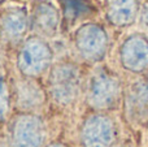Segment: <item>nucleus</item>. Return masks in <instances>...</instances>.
<instances>
[{"label":"nucleus","instance_id":"nucleus-10","mask_svg":"<svg viewBox=\"0 0 148 147\" xmlns=\"http://www.w3.org/2000/svg\"><path fill=\"white\" fill-rule=\"evenodd\" d=\"M125 111L129 121L143 126L148 124V82L136 81L129 87L125 98Z\"/></svg>","mask_w":148,"mask_h":147},{"label":"nucleus","instance_id":"nucleus-2","mask_svg":"<svg viewBox=\"0 0 148 147\" xmlns=\"http://www.w3.org/2000/svg\"><path fill=\"white\" fill-rule=\"evenodd\" d=\"M55 52L49 42L34 34L21 43L17 54V69L22 77L38 78L51 69Z\"/></svg>","mask_w":148,"mask_h":147},{"label":"nucleus","instance_id":"nucleus-15","mask_svg":"<svg viewBox=\"0 0 148 147\" xmlns=\"http://www.w3.org/2000/svg\"><path fill=\"white\" fill-rule=\"evenodd\" d=\"M139 23L146 31H148V1H146L140 8L139 12Z\"/></svg>","mask_w":148,"mask_h":147},{"label":"nucleus","instance_id":"nucleus-14","mask_svg":"<svg viewBox=\"0 0 148 147\" xmlns=\"http://www.w3.org/2000/svg\"><path fill=\"white\" fill-rule=\"evenodd\" d=\"M10 108V93L7 82L0 78V121L5 119Z\"/></svg>","mask_w":148,"mask_h":147},{"label":"nucleus","instance_id":"nucleus-12","mask_svg":"<svg viewBox=\"0 0 148 147\" xmlns=\"http://www.w3.org/2000/svg\"><path fill=\"white\" fill-rule=\"evenodd\" d=\"M16 103L20 109L25 112H33L39 109L44 103V91L35 82V78L22 77L16 82Z\"/></svg>","mask_w":148,"mask_h":147},{"label":"nucleus","instance_id":"nucleus-3","mask_svg":"<svg viewBox=\"0 0 148 147\" xmlns=\"http://www.w3.org/2000/svg\"><path fill=\"white\" fill-rule=\"evenodd\" d=\"M122 95V86L118 76L108 68L94 70L87 83L86 100L96 111H108L118 104Z\"/></svg>","mask_w":148,"mask_h":147},{"label":"nucleus","instance_id":"nucleus-5","mask_svg":"<svg viewBox=\"0 0 148 147\" xmlns=\"http://www.w3.org/2000/svg\"><path fill=\"white\" fill-rule=\"evenodd\" d=\"M47 139L46 122L33 112L16 116L10 125L12 147H44Z\"/></svg>","mask_w":148,"mask_h":147},{"label":"nucleus","instance_id":"nucleus-18","mask_svg":"<svg viewBox=\"0 0 148 147\" xmlns=\"http://www.w3.org/2000/svg\"><path fill=\"white\" fill-rule=\"evenodd\" d=\"M0 1H3V0H0Z\"/></svg>","mask_w":148,"mask_h":147},{"label":"nucleus","instance_id":"nucleus-8","mask_svg":"<svg viewBox=\"0 0 148 147\" xmlns=\"http://www.w3.org/2000/svg\"><path fill=\"white\" fill-rule=\"evenodd\" d=\"M61 25V13L49 0H39L30 13V30L46 39L57 35Z\"/></svg>","mask_w":148,"mask_h":147},{"label":"nucleus","instance_id":"nucleus-17","mask_svg":"<svg viewBox=\"0 0 148 147\" xmlns=\"http://www.w3.org/2000/svg\"><path fill=\"white\" fill-rule=\"evenodd\" d=\"M116 147H126V146H116Z\"/></svg>","mask_w":148,"mask_h":147},{"label":"nucleus","instance_id":"nucleus-4","mask_svg":"<svg viewBox=\"0 0 148 147\" xmlns=\"http://www.w3.org/2000/svg\"><path fill=\"white\" fill-rule=\"evenodd\" d=\"M73 43L77 54L87 63H100L107 56L109 35L103 25L84 22L74 31Z\"/></svg>","mask_w":148,"mask_h":147},{"label":"nucleus","instance_id":"nucleus-13","mask_svg":"<svg viewBox=\"0 0 148 147\" xmlns=\"http://www.w3.org/2000/svg\"><path fill=\"white\" fill-rule=\"evenodd\" d=\"M61 8L68 22L82 20L92 12V5L88 0H61Z\"/></svg>","mask_w":148,"mask_h":147},{"label":"nucleus","instance_id":"nucleus-9","mask_svg":"<svg viewBox=\"0 0 148 147\" xmlns=\"http://www.w3.org/2000/svg\"><path fill=\"white\" fill-rule=\"evenodd\" d=\"M30 29V14L25 7H10L0 14V39L5 43L23 42Z\"/></svg>","mask_w":148,"mask_h":147},{"label":"nucleus","instance_id":"nucleus-1","mask_svg":"<svg viewBox=\"0 0 148 147\" xmlns=\"http://www.w3.org/2000/svg\"><path fill=\"white\" fill-rule=\"evenodd\" d=\"M82 87L81 69L75 63L62 60L53 64L47 77V89L52 102L66 107L77 100Z\"/></svg>","mask_w":148,"mask_h":147},{"label":"nucleus","instance_id":"nucleus-11","mask_svg":"<svg viewBox=\"0 0 148 147\" xmlns=\"http://www.w3.org/2000/svg\"><path fill=\"white\" fill-rule=\"evenodd\" d=\"M139 0H105V18L116 27L133 25L140 12Z\"/></svg>","mask_w":148,"mask_h":147},{"label":"nucleus","instance_id":"nucleus-6","mask_svg":"<svg viewBox=\"0 0 148 147\" xmlns=\"http://www.w3.org/2000/svg\"><path fill=\"white\" fill-rule=\"evenodd\" d=\"M117 129L112 117L95 113L83 121L81 128V143L83 147H113Z\"/></svg>","mask_w":148,"mask_h":147},{"label":"nucleus","instance_id":"nucleus-16","mask_svg":"<svg viewBox=\"0 0 148 147\" xmlns=\"http://www.w3.org/2000/svg\"><path fill=\"white\" fill-rule=\"evenodd\" d=\"M44 147H68V146H65L64 143H51V145L44 146Z\"/></svg>","mask_w":148,"mask_h":147},{"label":"nucleus","instance_id":"nucleus-7","mask_svg":"<svg viewBox=\"0 0 148 147\" xmlns=\"http://www.w3.org/2000/svg\"><path fill=\"white\" fill-rule=\"evenodd\" d=\"M121 67L130 73H143L148 69V36L143 33L130 34L122 42L118 52Z\"/></svg>","mask_w":148,"mask_h":147}]
</instances>
